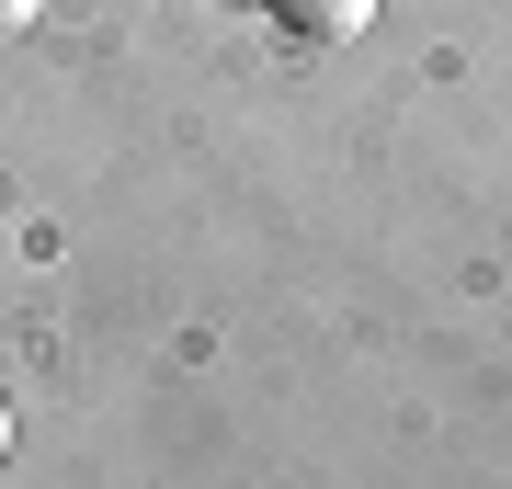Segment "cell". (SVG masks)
I'll return each instance as SVG.
<instances>
[{"instance_id": "obj_1", "label": "cell", "mask_w": 512, "mask_h": 489, "mask_svg": "<svg viewBox=\"0 0 512 489\" xmlns=\"http://www.w3.org/2000/svg\"><path fill=\"white\" fill-rule=\"evenodd\" d=\"M285 12V35H308V46H353L376 23V0H274Z\"/></svg>"}, {"instance_id": "obj_2", "label": "cell", "mask_w": 512, "mask_h": 489, "mask_svg": "<svg viewBox=\"0 0 512 489\" xmlns=\"http://www.w3.org/2000/svg\"><path fill=\"white\" fill-rule=\"evenodd\" d=\"M12 23H35V0H0V35H12Z\"/></svg>"}, {"instance_id": "obj_3", "label": "cell", "mask_w": 512, "mask_h": 489, "mask_svg": "<svg viewBox=\"0 0 512 489\" xmlns=\"http://www.w3.org/2000/svg\"><path fill=\"white\" fill-rule=\"evenodd\" d=\"M0 455H12V399H0Z\"/></svg>"}]
</instances>
